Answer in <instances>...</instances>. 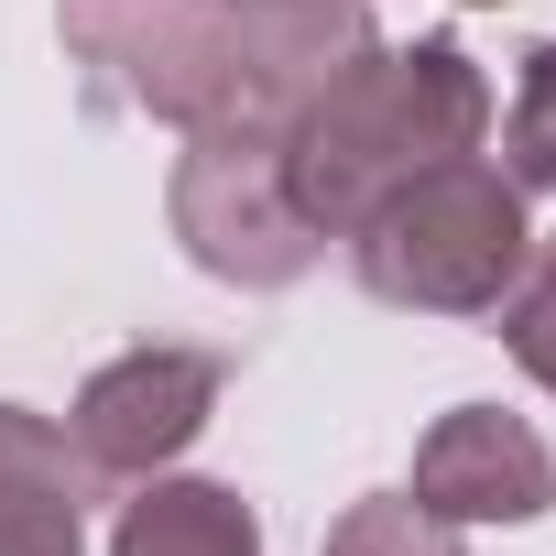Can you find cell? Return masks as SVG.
I'll return each mask as SVG.
<instances>
[{"label":"cell","mask_w":556,"mask_h":556,"mask_svg":"<svg viewBox=\"0 0 556 556\" xmlns=\"http://www.w3.org/2000/svg\"><path fill=\"white\" fill-rule=\"evenodd\" d=\"M121 556H251V523L218 502V491H164L131 513Z\"/></svg>","instance_id":"6da1fadb"},{"label":"cell","mask_w":556,"mask_h":556,"mask_svg":"<svg viewBox=\"0 0 556 556\" xmlns=\"http://www.w3.org/2000/svg\"><path fill=\"white\" fill-rule=\"evenodd\" d=\"M513 164H523V186H556V45L534 55V77H523V110H513Z\"/></svg>","instance_id":"7a4b0ae2"}]
</instances>
